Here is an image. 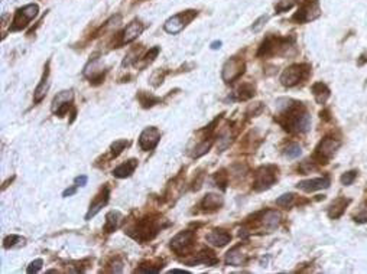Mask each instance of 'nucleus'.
<instances>
[{
  "label": "nucleus",
  "instance_id": "1",
  "mask_svg": "<svg viewBox=\"0 0 367 274\" xmlns=\"http://www.w3.org/2000/svg\"><path fill=\"white\" fill-rule=\"evenodd\" d=\"M291 50H295V39L293 38H280V36H267L262 42L260 48L257 50V56H289Z\"/></svg>",
  "mask_w": 367,
  "mask_h": 274
},
{
  "label": "nucleus",
  "instance_id": "2",
  "mask_svg": "<svg viewBox=\"0 0 367 274\" xmlns=\"http://www.w3.org/2000/svg\"><path fill=\"white\" fill-rule=\"evenodd\" d=\"M162 220L161 218H152V216H146L143 220L138 221L136 224L133 225L127 234L133 240L139 241L140 244L143 242H148L158 236V232L162 230Z\"/></svg>",
  "mask_w": 367,
  "mask_h": 274
},
{
  "label": "nucleus",
  "instance_id": "3",
  "mask_svg": "<svg viewBox=\"0 0 367 274\" xmlns=\"http://www.w3.org/2000/svg\"><path fill=\"white\" fill-rule=\"evenodd\" d=\"M311 74V66L308 64H293L280 75V84L283 87L292 88L305 81Z\"/></svg>",
  "mask_w": 367,
  "mask_h": 274
},
{
  "label": "nucleus",
  "instance_id": "4",
  "mask_svg": "<svg viewBox=\"0 0 367 274\" xmlns=\"http://www.w3.org/2000/svg\"><path fill=\"white\" fill-rule=\"evenodd\" d=\"M321 16V8L318 0H304L298 8V12L292 16V22L309 24Z\"/></svg>",
  "mask_w": 367,
  "mask_h": 274
},
{
  "label": "nucleus",
  "instance_id": "5",
  "mask_svg": "<svg viewBox=\"0 0 367 274\" xmlns=\"http://www.w3.org/2000/svg\"><path fill=\"white\" fill-rule=\"evenodd\" d=\"M38 12H39L38 4H34V3L26 4L24 8L18 9V10H16V14H15V18H13L12 26H11L9 30H11V32H19V30H22V29H26L28 25L31 24V20L35 19V18L38 16Z\"/></svg>",
  "mask_w": 367,
  "mask_h": 274
},
{
  "label": "nucleus",
  "instance_id": "6",
  "mask_svg": "<svg viewBox=\"0 0 367 274\" xmlns=\"http://www.w3.org/2000/svg\"><path fill=\"white\" fill-rule=\"evenodd\" d=\"M276 178H278V168H275L272 164L262 166L260 169H257V172L254 174L253 189L256 192L267 190L276 182Z\"/></svg>",
  "mask_w": 367,
  "mask_h": 274
},
{
  "label": "nucleus",
  "instance_id": "7",
  "mask_svg": "<svg viewBox=\"0 0 367 274\" xmlns=\"http://www.w3.org/2000/svg\"><path fill=\"white\" fill-rule=\"evenodd\" d=\"M194 246H195V231L192 230L181 231L171 240V244H169L171 250L178 256H184V254L191 252Z\"/></svg>",
  "mask_w": 367,
  "mask_h": 274
},
{
  "label": "nucleus",
  "instance_id": "8",
  "mask_svg": "<svg viewBox=\"0 0 367 274\" xmlns=\"http://www.w3.org/2000/svg\"><path fill=\"white\" fill-rule=\"evenodd\" d=\"M246 70V62L240 56H233L226 61L221 70V78L226 84L234 82L236 80H239L241 75L244 74Z\"/></svg>",
  "mask_w": 367,
  "mask_h": 274
},
{
  "label": "nucleus",
  "instance_id": "9",
  "mask_svg": "<svg viewBox=\"0 0 367 274\" xmlns=\"http://www.w3.org/2000/svg\"><path fill=\"white\" fill-rule=\"evenodd\" d=\"M197 14H198L197 10H185V12L178 13L175 16L169 18L164 25L165 32H168L171 35H177L181 30L185 29V26L188 25L192 19L197 18Z\"/></svg>",
  "mask_w": 367,
  "mask_h": 274
},
{
  "label": "nucleus",
  "instance_id": "10",
  "mask_svg": "<svg viewBox=\"0 0 367 274\" xmlns=\"http://www.w3.org/2000/svg\"><path fill=\"white\" fill-rule=\"evenodd\" d=\"M340 146H341L340 140H337L334 137H325L316 146L315 156L318 158V160H321V162L324 160V163H325V160H329L335 154V152L340 149Z\"/></svg>",
  "mask_w": 367,
  "mask_h": 274
},
{
  "label": "nucleus",
  "instance_id": "11",
  "mask_svg": "<svg viewBox=\"0 0 367 274\" xmlns=\"http://www.w3.org/2000/svg\"><path fill=\"white\" fill-rule=\"evenodd\" d=\"M161 130L158 128V127H155V126H151V127H146L142 133H140L139 136V148L143 152H151L153 150L156 146H158V143H159V140H161Z\"/></svg>",
  "mask_w": 367,
  "mask_h": 274
},
{
  "label": "nucleus",
  "instance_id": "12",
  "mask_svg": "<svg viewBox=\"0 0 367 274\" xmlns=\"http://www.w3.org/2000/svg\"><path fill=\"white\" fill-rule=\"evenodd\" d=\"M106 70L102 66L100 60L99 58H93L84 68V75L90 80L91 84L97 86V84H102L104 76H106Z\"/></svg>",
  "mask_w": 367,
  "mask_h": 274
},
{
  "label": "nucleus",
  "instance_id": "13",
  "mask_svg": "<svg viewBox=\"0 0 367 274\" xmlns=\"http://www.w3.org/2000/svg\"><path fill=\"white\" fill-rule=\"evenodd\" d=\"M109 198H110V188H109V185H104L102 190L99 192V195L90 204V210L86 215V221H90L91 218H94L99 212L102 211L103 206L107 205Z\"/></svg>",
  "mask_w": 367,
  "mask_h": 274
},
{
  "label": "nucleus",
  "instance_id": "14",
  "mask_svg": "<svg viewBox=\"0 0 367 274\" xmlns=\"http://www.w3.org/2000/svg\"><path fill=\"white\" fill-rule=\"evenodd\" d=\"M143 29H145V26L142 25L140 20H133V22H130V24L125 28V30L122 32V35H120V44H119V45H127V44L133 42L135 39H138V38L142 35Z\"/></svg>",
  "mask_w": 367,
  "mask_h": 274
},
{
  "label": "nucleus",
  "instance_id": "15",
  "mask_svg": "<svg viewBox=\"0 0 367 274\" xmlns=\"http://www.w3.org/2000/svg\"><path fill=\"white\" fill-rule=\"evenodd\" d=\"M329 185H331L329 176H322V178L302 180V182H299L296 185V188L301 189V190H304V192H315V190H321V189H327Z\"/></svg>",
  "mask_w": 367,
  "mask_h": 274
},
{
  "label": "nucleus",
  "instance_id": "16",
  "mask_svg": "<svg viewBox=\"0 0 367 274\" xmlns=\"http://www.w3.org/2000/svg\"><path fill=\"white\" fill-rule=\"evenodd\" d=\"M51 87V82H50V61L47 62L45 68H44V74L41 78V82L38 84V87L35 88V92H34V102L39 104L41 101L45 98L48 90Z\"/></svg>",
  "mask_w": 367,
  "mask_h": 274
},
{
  "label": "nucleus",
  "instance_id": "17",
  "mask_svg": "<svg viewBox=\"0 0 367 274\" xmlns=\"http://www.w3.org/2000/svg\"><path fill=\"white\" fill-rule=\"evenodd\" d=\"M218 262V258L214 256V252L213 251H210V250H203V251H200L195 257H192V258H187L185 260V264H188V266H198V264H205V266H215Z\"/></svg>",
  "mask_w": 367,
  "mask_h": 274
},
{
  "label": "nucleus",
  "instance_id": "18",
  "mask_svg": "<svg viewBox=\"0 0 367 274\" xmlns=\"http://www.w3.org/2000/svg\"><path fill=\"white\" fill-rule=\"evenodd\" d=\"M224 204L223 196L217 195V194H207L203 198V200L200 202V208L204 212H214L218 211Z\"/></svg>",
  "mask_w": 367,
  "mask_h": 274
},
{
  "label": "nucleus",
  "instance_id": "19",
  "mask_svg": "<svg viewBox=\"0 0 367 274\" xmlns=\"http://www.w3.org/2000/svg\"><path fill=\"white\" fill-rule=\"evenodd\" d=\"M205 240H207L208 244H211V246L220 248V247L227 246L228 242L231 241V236L228 234L227 231H224V230H213L211 232L207 234Z\"/></svg>",
  "mask_w": 367,
  "mask_h": 274
},
{
  "label": "nucleus",
  "instance_id": "20",
  "mask_svg": "<svg viewBox=\"0 0 367 274\" xmlns=\"http://www.w3.org/2000/svg\"><path fill=\"white\" fill-rule=\"evenodd\" d=\"M280 214L273 210H266L265 212H262V216H260V222L265 226L267 231H273L276 230L280 224Z\"/></svg>",
  "mask_w": 367,
  "mask_h": 274
},
{
  "label": "nucleus",
  "instance_id": "21",
  "mask_svg": "<svg viewBox=\"0 0 367 274\" xmlns=\"http://www.w3.org/2000/svg\"><path fill=\"white\" fill-rule=\"evenodd\" d=\"M246 262H247V257H246V254L241 251V248L239 246L234 247V248H231L227 254H226V264H227V266L241 267V266L246 264Z\"/></svg>",
  "mask_w": 367,
  "mask_h": 274
},
{
  "label": "nucleus",
  "instance_id": "22",
  "mask_svg": "<svg viewBox=\"0 0 367 274\" xmlns=\"http://www.w3.org/2000/svg\"><path fill=\"white\" fill-rule=\"evenodd\" d=\"M138 168V159H129L127 162L119 164L116 169H113V176L119 178V179H125L132 176V174Z\"/></svg>",
  "mask_w": 367,
  "mask_h": 274
},
{
  "label": "nucleus",
  "instance_id": "23",
  "mask_svg": "<svg viewBox=\"0 0 367 274\" xmlns=\"http://www.w3.org/2000/svg\"><path fill=\"white\" fill-rule=\"evenodd\" d=\"M350 204V200H345V198H337L334 200V202L328 206V216L331 220H337L340 218L342 214L345 212L347 205Z\"/></svg>",
  "mask_w": 367,
  "mask_h": 274
},
{
  "label": "nucleus",
  "instance_id": "24",
  "mask_svg": "<svg viewBox=\"0 0 367 274\" xmlns=\"http://www.w3.org/2000/svg\"><path fill=\"white\" fill-rule=\"evenodd\" d=\"M74 100V92H73V90H65V91H61V92H58L55 97H54V100H52V112H55L58 108H61L65 104H70V102H73Z\"/></svg>",
  "mask_w": 367,
  "mask_h": 274
},
{
  "label": "nucleus",
  "instance_id": "25",
  "mask_svg": "<svg viewBox=\"0 0 367 274\" xmlns=\"http://www.w3.org/2000/svg\"><path fill=\"white\" fill-rule=\"evenodd\" d=\"M311 91L314 94V98H315L316 102L321 104V106H324L329 98V88L324 82H315L311 87Z\"/></svg>",
  "mask_w": 367,
  "mask_h": 274
},
{
  "label": "nucleus",
  "instance_id": "26",
  "mask_svg": "<svg viewBox=\"0 0 367 274\" xmlns=\"http://www.w3.org/2000/svg\"><path fill=\"white\" fill-rule=\"evenodd\" d=\"M123 216L119 211H110L106 215V222H104V231L106 232H113L119 228Z\"/></svg>",
  "mask_w": 367,
  "mask_h": 274
},
{
  "label": "nucleus",
  "instance_id": "27",
  "mask_svg": "<svg viewBox=\"0 0 367 274\" xmlns=\"http://www.w3.org/2000/svg\"><path fill=\"white\" fill-rule=\"evenodd\" d=\"M254 91H256V88H254V86L252 82H244V84H241L240 87L234 91V100L239 101L250 100L254 94H256Z\"/></svg>",
  "mask_w": 367,
  "mask_h": 274
},
{
  "label": "nucleus",
  "instance_id": "28",
  "mask_svg": "<svg viewBox=\"0 0 367 274\" xmlns=\"http://www.w3.org/2000/svg\"><path fill=\"white\" fill-rule=\"evenodd\" d=\"M138 100H139L140 106H142L143 108H151V107H153L155 104L161 102V98H159V97L152 96V94H149V92H145V91H140L139 94H138Z\"/></svg>",
  "mask_w": 367,
  "mask_h": 274
},
{
  "label": "nucleus",
  "instance_id": "29",
  "mask_svg": "<svg viewBox=\"0 0 367 274\" xmlns=\"http://www.w3.org/2000/svg\"><path fill=\"white\" fill-rule=\"evenodd\" d=\"M164 262H161V260H158V262H143V264H140V267L136 268V273H159L161 270H162V266Z\"/></svg>",
  "mask_w": 367,
  "mask_h": 274
},
{
  "label": "nucleus",
  "instance_id": "30",
  "mask_svg": "<svg viewBox=\"0 0 367 274\" xmlns=\"http://www.w3.org/2000/svg\"><path fill=\"white\" fill-rule=\"evenodd\" d=\"M26 244V238L21 237V236H9V237L5 238L3 241V247L5 248H19V247H24Z\"/></svg>",
  "mask_w": 367,
  "mask_h": 274
},
{
  "label": "nucleus",
  "instance_id": "31",
  "mask_svg": "<svg viewBox=\"0 0 367 274\" xmlns=\"http://www.w3.org/2000/svg\"><path fill=\"white\" fill-rule=\"evenodd\" d=\"M129 144H130V142L126 140V138H120V140H116L114 143H112V146H110V158L113 159V158H117L123 150L129 148Z\"/></svg>",
  "mask_w": 367,
  "mask_h": 274
},
{
  "label": "nucleus",
  "instance_id": "32",
  "mask_svg": "<svg viewBox=\"0 0 367 274\" xmlns=\"http://www.w3.org/2000/svg\"><path fill=\"white\" fill-rule=\"evenodd\" d=\"M211 144H213V140H204L203 143H200L197 148H195V152L192 153V158H195V159H198V158H201L203 154H205L208 150H210V148H211Z\"/></svg>",
  "mask_w": 367,
  "mask_h": 274
},
{
  "label": "nucleus",
  "instance_id": "33",
  "mask_svg": "<svg viewBox=\"0 0 367 274\" xmlns=\"http://www.w3.org/2000/svg\"><path fill=\"white\" fill-rule=\"evenodd\" d=\"M283 153H285V156H286L288 159H296V158H299V156H301L302 149H301V146H299V144L292 143V144H289V146L285 149Z\"/></svg>",
  "mask_w": 367,
  "mask_h": 274
},
{
  "label": "nucleus",
  "instance_id": "34",
  "mask_svg": "<svg viewBox=\"0 0 367 274\" xmlns=\"http://www.w3.org/2000/svg\"><path fill=\"white\" fill-rule=\"evenodd\" d=\"M296 3V0H279V3L275 6L276 13H283L288 12L289 9H292V6Z\"/></svg>",
  "mask_w": 367,
  "mask_h": 274
},
{
  "label": "nucleus",
  "instance_id": "35",
  "mask_svg": "<svg viewBox=\"0 0 367 274\" xmlns=\"http://www.w3.org/2000/svg\"><path fill=\"white\" fill-rule=\"evenodd\" d=\"M292 202H293V194H283L282 196H279L276 200V205L282 206V208H288V206H291Z\"/></svg>",
  "mask_w": 367,
  "mask_h": 274
},
{
  "label": "nucleus",
  "instance_id": "36",
  "mask_svg": "<svg viewBox=\"0 0 367 274\" xmlns=\"http://www.w3.org/2000/svg\"><path fill=\"white\" fill-rule=\"evenodd\" d=\"M215 182H217V186H220L221 189H226V185L228 182V176L226 174V170H220L215 174Z\"/></svg>",
  "mask_w": 367,
  "mask_h": 274
},
{
  "label": "nucleus",
  "instance_id": "37",
  "mask_svg": "<svg viewBox=\"0 0 367 274\" xmlns=\"http://www.w3.org/2000/svg\"><path fill=\"white\" fill-rule=\"evenodd\" d=\"M164 78H165L164 71L158 70V71H155L152 76H151V84H152L153 87H159V86L164 82Z\"/></svg>",
  "mask_w": 367,
  "mask_h": 274
},
{
  "label": "nucleus",
  "instance_id": "38",
  "mask_svg": "<svg viewBox=\"0 0 367 274\" xmlns=\"http://www.w3.org/2000/svg\"><path fill=\"white\" fill-rule=\"evenodd\" d=\"M355 178H357V172L355 170H350V172H347V174H344L341 176V184L344 186H350L354 182Z\"/></svg>",
  "mask_w": 367,
  "mask_h": 274
},
{
  "label": "nucleus",
  "instance_id": "39",
  "mask_svg": "<svg viewBox=\"0 0 367 274\" xmlns=\"http://www.w3.org/2000/svg\"><path fill=\"white\" fill-rule=\"evenodd\" d=\"M159 50H161V48L159 46H153L152 50H149V52L143 56V61H145V64H151L155 61V58L159 55Z\"/></svg>",
  "mask_w": 367,
  "mask_h": 274
},
{
  "label": "nucleus",
  "instance_id": "40",
  "mask_svg": "<svg viewBox=\"0 0 367 274\" xmlns=\"http://www.w3.org/2000/svg\"><path fill=\"white\" fill-rule=\"evenodd\" d=\"M269 20V16L265 14V16H260L256 22H254L253 25H252V30H253L254 34H257V32H260V29L266 25V22Z\"/></svg>",
  "mask_w": 367,
  "mask_h": 274
},
{
  "label": "nucleus",
  "instance_id": "41",
  "mask_svg": "<svg viewBox=\"0 0 367 274\" xmlns=\"http://www.w3.org/2000/svg\"><path fill=\"white\" fill-rule=\"evenodd\" d=\"M42 264H44V262L41 260V258H38V260H35V262H32L29 266H28V268H26V272L29 274H32V273H38L39 270L42 268Z\"/></svg>",
  "mask_w": 367,
  "mask_h": 274
},
{
  "label": "nucleus",
  "instance_id": "42",
  "mask_svg": "<svg viewBox=\"0 0 367 274\" xmlns=\"http://www.w3.org/2000/svg\"><path fill=\"white\" fill-rule=\"evenodd\" d=\"M354 221H358V222H366L367 221V200L361 205V210L354 216Z\"/></svg>",
  "mask_w": 367,
  "mask_h": 274
},
{
  "label": "nucleus",
  "instance_id": "43",
  "mask_svg": "<svg viewBox=\"0 0 367 274\" xmlns=\"http://www.w3.org/2000/svg\"><path fill=\"white\" fill-rule=\"evenodd\" d=\"M315 169V166H314V162L309 163V160H305L301 166H299V170L302 172V174H309L311 170H314Z\"/></svg>",
  "mask_w": 367,
  "mask_h": 274
},
{
  "label": "nucleus",
  "instance_id": "44",
  "mask_svg": "<svg viewBox=\"0 0 367 274\" xmlns=\"http://www.w3.org/2000/svg\"><path fill=\"white\" fill-rule=\"evenodd\" d=\"M110 272L112 273H120V272H123V262H120V260H116V262H112Z\"/></svg>",
  "mask_w": 367,
  "mask_h": 274
},
{
  "label": "nucleus",
  "instance_id": "45",
  "mask_svg": "<svg viewBox=\"0 0 367 274\" xmlns=\"http://www.w3.org/2000/svg\"><path fill=\"white\" fill-rule=\"evenodd\" d=\"M87 180H89V178L86 174H81V176L76 178V185L77 186H86L87 185Z\"/></svg>",
  "mask_w": 367,
  "mask_h": 274
},
{
  "label": "nucleus",
  "instance_id": "46",
  "mask_svg": "<svg viewBox=\"0 0 367 274\" xmlns=\"http://www.w3.org/2000/svg\"><path fill=\"white\" fill-rule=\"evenodd\" d=\"M76 192H77V185H74V186H71L70 189H65V190H64L63 196H64V198H68V196L74 195Z\"/></svg>",
  "mask_w": 367,
  "mask_h": 274
},
{
  "label": "nucleus",
  "instance_id": "47",
  "mask_svg": "<svg viewBox=\"0 0 367 274\" xmlns=\"http://www.w3.org/2000/svg\"><path fill=\"white\" fill-rule=\"evenodd\" d=\"M360 64H367V50L360 55Z\"/></svg>",
  "mask_w": 367,
  "mask_h": 274
},
{
  "label": "nucleus",
  "instance_id": "48",
  "mask_svg": "<svg viewBox=\"0 0 367 274\" xmlns=\"http://www.w3.org/2000/svg\"><path fill=\"white\" fill-rule=\"evenodd\" d=\"M220 48H221V42H220V40H218V42L215 40V42L211 44V50H220Z\"/></svg>",
  "mask_w": 367,
  "mask_h": 274
}]
</instances>
